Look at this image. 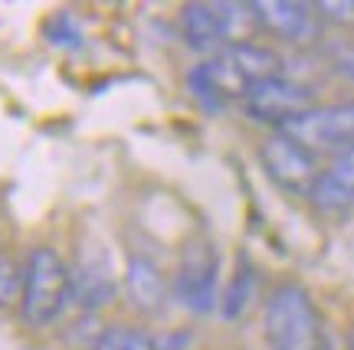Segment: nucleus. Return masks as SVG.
I'll return each instance as SVG.
<instances>
[{"label":"nucleus","instance_id":"f257e3e1","mask_svg":"<svg viewBox=\"0 0 354 350\" xmlns=\"http://www.w3.org/2000/svg\"><path fill=\"white\" fill-rule=\"evenodd\" d=\"M276 75H282L279 52L243 39L194 66L187 72V88L207 112H223L230 101H243L253 86Z\"/></svg>","mask_w":354,"mask_h":350},{"label":"nucleus","instance_id":"f03ea898","mask_svg":"<svg viewBox=\"0 0 354 350\" xmlns=\"http://www.w3.org/2000/svg\"><path fill=\"white\" fill-rule=\"evenodd\" d=\"M263 334L269 350H328L325 324L312 295L295 282L279 285L263 314Z\"/></svg>","mask_w":354,"mask_h":350},{"label":"nucleus","instance_id":"7ed1b4c3","mask_svg":"<svg viewBox=\"0 0 354 350\" xmlns=\"http://www.w3.org/2000/svg\"><path fill=\"white\" fill-rule=\"evenodd\" d=\"M69 269L59 252L50 246H37L24 265V301L20 314L30 327H50L69 304Z\"/></svg>","mask_w":354,"mask_h":350},{"label":"nucleus","instance_id":"20e7f679","mask_svg":"<svg viewBox=\"0 0 354 350\" xmlns=\"http://www.w3.org/2000/svg\"><path fill=\"white\" fill-rule=\"evenodd\" d=\"M253 20L250 3H187L180 10V33L187 46L201 52H223L233 43H243V23Z\"/></svg>","mask_w":354,"mask_h":350},{"label":"nucleus","instance_id":"39448f33","mask_svg":"<svg viewBox=\"0 0 354 350\" xmlns=\"http://www.w3.org/2000/svg\"><path fill=\"white\" fill-rule=\"evenodd\" d=\"M282 135L299 141L315 157H342L354 150V101L342 105H322L299 115L295 121L282 128Z\"/></svg>","mask_w":354,"mask_h":350},{"label":"nucleus","instance_id":"423d86ee","mask_svg":"<svg viewBox=\"0 0 354 350\" xmlns=\"http://www.w3.org/2000/svg\"><path fill=\"white\" fill-rule=\"evenodd\" d=\"M220 295V255L207 239H194L177 262L174 272V298L194 314L214 311Z\"/></svg>","mask_w":354,"mask_h":350},{"label":"nucleus","instance_id":"0eeeda50","mask_svg":"<svg viewBox=\"0 0 354 350\" xmlns=\"http://www.w3.org/2000/svg\"><path fill=\"white\" fill-rule=\"evenodd\" d=\"M243 108L253 121H263V125H272L276 131H282L299 115L315 108V92L305 82L276 75V79H266V82L250 88V95L243 99Z\"/></svg>","mask_w":354,"mask_h":350},{"label":"nucleus","instance_id":"6e6552de","mask_svg":"<svg viewBox=\"0 0 354 350\" xmlns=\"http://www.w3.org/2000/svg\"><path fill=\"white\" fill-rule=\"evenodd\" d=\"M259 161H263L269 180L282 187L286 193H295V197H308L312 187L318 180V157L312 150H305L299 141H292L289 135H269V138L259 144Z\"/></svg>","mask_w":354,"mask_h":350},{"label":"nucleus","instance_id":"1a4fd4ad","mask_svg":"<svg viewBox=\"0 0 354 350\" xmlns=\"http://www.w3.org/2000/svg\"><path fill=\"white\" fill-rule=\"evenodd\" d=\"M256 26H263L266 33L286 39V43H308L318 33V10L315 3L305 0H253Z\"/></svg>","mask_w":354,"mask_h":350},{"label":"nucleus","instance_id":"9d476101","mask_svg":"<svg viewBox=\"0 0 354 350\" xmlns=\"http://www.w3.org/2000/svg\"><path fill=\"white\" fill-rule=\"evenodd\" d=\"M115 275L112 265L102 252H82L76 269L69 272V298L82 311H99L115 301Z\"/></svg>","mask_w":354,"mask_h":350},{"label":"nucleus","instance_id":"9b49d317","mask_svg":"<svg viewBox=\"0 0 354 350\" xmlns=\"http://www.w3.org/2000/svg\"><path fill=\"white\" fill-rule=\"evenodd\" d=\"M318 213H344L354 206V150L331 157V164L318 174L315 187L308 193Z\"/></svg>","mask_w":354,"mask_h":350},{"label":"nucleus","instance_id":"f8f14e48","mask_svg":"<svg viewBox=\"0 0 354 350\" xmlns=\"http://www.w3.org/2000/svg\"><path fill=\"white\" fill-rule=\"evenodd\" d=\"M125 288H128V301L131 308H138L141 314H158L167 301V285L158 265L145 255H131L125 269Z\"/></svg>","mask_w":354,"mask_h":350},{"label":"nucleus","instance_id":"ddd939ff","mask_svg":"<svg viewBox=\"0 0 354 350\" xmlns=\"http://www.w3.org/2000/svg\"><path fill=\"white\" fill-rule=\"evenodd\" d=\"M86 350H165V340L151 338L148 331H138V327H109V331H99V338Z\"/></svg>","mask_w":354,"mask_h":350},{"label":"nucleus","instance_id":"4468645a","mask_svg":"<svg viewBox=\"0 0 354 350\" xmlns=\"http://www.w3.org/2000/svg\"><path fill=\"white\" fill-rule=\"evenodd\" d=\"M253 291H256V275H253V269H250V262H243L240 269H236L233 282H230L227 295H223V318H227V321H236V318L250 308Z\"/></svg>","mask_w":354,"mask_h":350},{"label":"nucleus","instance_id":"2eb2a0df","mask_svg":"<svg viewBox=\"0 0 354 350\" xmlns=\"http://www.w3.org/2000/svg\"><path fill=\"white\" fill-rule=\"evenodd\" d=\"M24 301V265L10 252H0V311Z\"/></svg>","mask_w":354,"mask_h":350},{"label":"nucleus","instance_id":"dca6fc26","mask_svg":"<svg viewBox=\"0 0 354 350\" xmlns=\"http://www.w3.org/2000/svg\"><path fill=\"white\" fill-rule=\"evenodd\" d=\"M50 43L59 46V50H76V46H82V30L73 23L69 13H59V17L50 20Z\"/></svg>","mask_w":354,"mask_h":350},{"label":"nucleus","instance_id":"f3484780","mask_svg":"<svg viewBox=\"0 0 354 350\" xmlns=\"http://www.w3.org/2000/svg\"><path fill=\"white\" fill-rule=\"evenodd\" d=\"M315 10L322 20H331V23H354V0H322L315 3Z\"/></svg>","mask_w":354,"mask_h":350},{"label":"nucleus","instance_id":"a211bd4d","mask_svg":"<svg viewBox=\"0 0 354 350\" xmlns=\"http://www.w3.org/2000/svg\"><path fill=\"white\" fill-rule=\"evenodd\" d=\"M335 63H338V69H342V72H348L354 79V46H338Z\"/></svg>","mask_w":354,"mask_h":350}]
</instances>
